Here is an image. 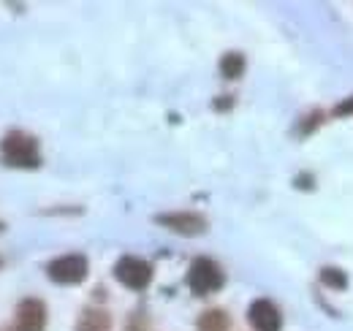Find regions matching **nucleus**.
I'll use <instances>...</instances> for the list:
<instances>
[{
	"instance_id": "obj_1",
	"label": "nucleus",
	"mask_w": 353,
	"mask_h": 331,
	"mask_svg": "<svg viewBox=\"0 0 353 331\" xmlns=\"http://www.w3.org/2000/svg\"><path fill=\"white\" fill-rule=\"evenodd\" d=\"M0 158L11 168H39L41 166L39 141L25 130H8L0 139Z\"/></svg>"
},
{
	"instance_id": "obj_2",
	"label": "nucleus",
	"mask_w": 353,
	"mask_h": 331,
	"mask_svg": "<svg viewBox=\"0 0 353 331\" xmlns=\"http://www.w3.org/2000/svg\"><path fill=\"white\" fill-rule=\"evenodd\" d=\"M225 285V272L221 269L218 261L212 258H196L188 269V288L193 290L196 296H210L218 293Z\"/></svg>"
},
{
	"instance_id": "obj_3",
	"label": "nucleus",
	"mask_w": 353,
	"mask_h": 331,
	"mask_svg": "<svg viewBox=\"0 0 353 331\" xmlns=\"http://www.w3.org/2000/svg\"><path fill=\"white\" fill-rule=\"evenodd\" d=\"M90 272V263L85 255L79 252H71V255H60L54 261L46 263V277L57 285H79L85 283Z\"/></svg>"
},
{
	"instance_id": "obj_4",
	"label": "nucleus",
	"mask_w": 353,
	"mask_h": 331,
	"mask_svg": "<svg viewBox=\"0 0 353 331\" xmlns=\"http://www.w3.org/2000/svg\"><path fill=\"white\" fill-rule=\"evenodd\" d=\"M114 277L131 290H144L152 283V266L144 261V258H136V255H123L117 263H114Z\"/></svg>"
},
{
	"instance_id": "obj_5",
	"label": "nucleus",
	"mask_w": 353,
	"mask_h": 331,
	"mask_svg": "<svg viewBox=\"0 0 353 331\" xmlns=\"http://www.w3.org/2000/svg\"><path fill=\"white\" fill-rule=\"evenodd\" d=\"M155 223L174 231L179 237H201L207 231V217L199 212H169V214H155Z\"/></svg>"
},
{
	"instance_id": "obj_6",
	"label": "nucleus",
	"mask_w": 353,
	"mask_h": 331,
	"mask_svg": "<svg viewBox=\"0 0 353 331\" xmlns=\"http://www.w3.org/2000/svg\"><path fill=\"white\" fill-rule=\"evenodd\" d=\"M46 304L41 299H22L14 312V331H44Z\"/></svg>"
},
{
	"instance_id": "obj_7",
	"label": "nucleus",
	"mask_w": 353,
	"mask_h": 331,
	"mask_svg": "<svg viewBox=\"0 0 353 331\" xmlns=\"http://www.w3.org/2000/svg\"><path fill=\"white\" fill-rule=\"evenodd\" d=\"M248 321L256 331H280L283 329V315L269 299H256L248 310Z\"/></svg>"
},
{
	"instance_id": "obj_8",
	"label": "nucleus",
	"mask_w": 353,
	"mask_h": 331,
	"mask_svg": "<svg viewBox=\"0 0 353 331\" xmlns=\"http://www.w3.org/2000/svg\"><path fill=\"white\" fill-rule=\"evenodd\" d=\"M231 329V318L225 315V310H204L196 321V331H228Z\"/></svg>"
},
{
	"instance_id": "obj_9",
	"label": "nucleus",
	"mask_w": 353,
	"mask_h": 331,
	"mask_svg": "<svg viewBox=\"0 0 353 331\" xmlns=\"http://www.w3.org/2000/svg\"><path fill=\"white\" fill-rule=\"evenodd\" d=\"M109 329H112V318H109V312H103V310L88 307V310L79 315V321H77V331H109Z\"/></svg>"
},
{
	"instance_id": "obj_10",
	"label": "nucleus",
	"mask_w": 353,
	"mask_h": 331,
	"mask_svg": "<svg viewBox=\"0 0 353 331\" xmlns=\"http://www.w3.org/2000/svg\"><path fill=\"white\" fill-rule=\"evenodd\" d=\"M245 54L242 52H225L221 57V74L223 79H239L245 74Z\"/></svg>"
},
{
	"instance_id": "obj_11",
	"label": "nucleus",
	"mask_w": 353,
	"mask_h": 331,
	"mask_svg": "<svg viewBox=\"0 0 353 331\" xmlns=\"http://www.w3.org/2000/svg\"><path fill=\"white\" fill-rule=\"evenodd\" d=\"M318 277H321V283H323L326 288H334V290L348 288V274H345L343 269H337V266H323V269L318 272Z\"/></svg>"
},
{
	"instance_id": "obj_12",
	"label": "nucleus",
	"mask_w": 353,
	"mask_h": 331,
	"mask_svg": "<svg viewBox=\"0 0 353 331\" xmlns=\"http://www.w3.org/2000/svg\"><path fill=\"white\" fill-rule=\"evenodd\" d=\"M125 331H147V318L141 312H131V318L125 323Z\"/></svg>"
},
{
	"instance_id": "obj_13",
	"label": "nucleus",
	"mask_w": 353,
	"mask_h": 331,
	"mask_svg": "<svg viewBox=\"0 0 353 331\" xmlns=\"http://www.w3.org/2000/svg\"><path fill=\"white\" fill-rule=\"evenodd\" d=\"M212 106H215L218 112H225V109H231V106H234V98H231V95H218V98L212 101Z\"/></svg>"
},
{
	"instance_id": "obj_14",
	"label": "nucleus",
	"mask_w": 353,
	"mask_h": 331,
	"mask_svg": "<svg viewBox=\"0 0 353 331\" xmlns=\"http://www.w3.org/2000/svg\"><path fill=\"white\" fill-rule=\"evenodd\" d=\"M0 231H6V223H3V220H0Z\"/></svg>"
},
{
	"instance_id": "obj_15",
	"label": "nucleus",
	"mask_w": 353,
	"mask_h": 331,
	"mask_svg": "<svg viewBox=\"0 0 353 331\" xmlns=\"http://www.w3.org/2000/svg\"><path fill=\"white\" fill-rule=\"evenodd\" d=\"M0 266H3V258H0Z\"/></svg>"
}]
</instances>
